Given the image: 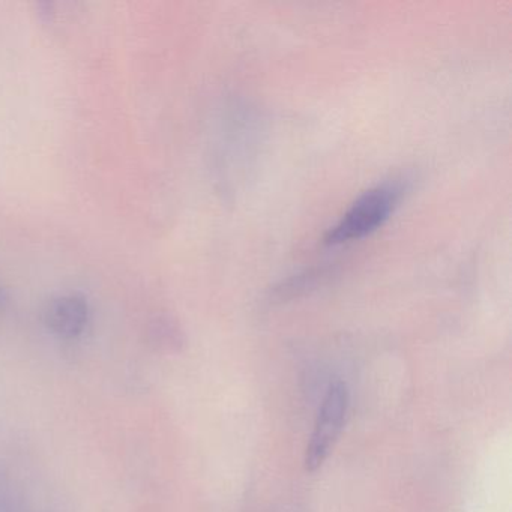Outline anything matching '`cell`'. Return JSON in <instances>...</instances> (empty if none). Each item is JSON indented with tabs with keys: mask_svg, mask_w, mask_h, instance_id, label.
I'll return each instance as SVG.
<instances>
[{
	"mask_svg": "<svg viewBox=\"0 0 512 512\" xmlns=\"http://www.w3.org/2000/svg\"><path fill=\"white\" fill-rule=\"evenodd\" d=\"M349 388L343 380H335L326 389L317 413L316 424L305 451V470L316 472L325 464L343 431L349 412Z\"/></svg>",
	"mask_w": 512,
	"mask_h": 512,
	"instance_id": "2",
	"label": "cell"
},
{
	"mask_svg": "<svg viewBox=\"0 0 512 512\" xmlns=\"http://www.w3.org/2000/svg\"><path fill=\"white\" fill-rule=\"evenodd\" d=\"M91 317L88 301L80 293H62L47 305L44 320L47 328L65 340H73L85 332Z\"/></svg>",
	"mask_w": 512,
	"mask_h": 512,
	"instance_id": "3",
	"label": "cell"
},
{
	"mask_svg": "<svg viewBox=\"0 0 512 512\" xmlns=\"http://www.w3.org/2000/svg\"><path fill=\"white\" fill-rule=\"evenodd\" d=\"M401 194L403 188L395 182L371 188L329 230L325 238L326 244L340 245L370 235L391 217L400 202Z\"/></svg>",
	"mask_w": 512,
	"mask_h": 512,
	"instance_id": "1",
	"label": "cell"
}]
</instances>
